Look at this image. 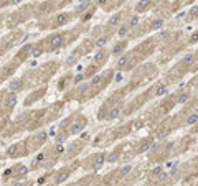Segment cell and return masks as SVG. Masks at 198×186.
Masks as SVG:
<instances>
[{
	"label": "cell",
	"mask_w": 198,
	"mask_h": 186,
	"mask_svg": "<svg viewBox=\"0 0 198 186\" xmlns=\"http://www.w3.org/2000/svg\"><path fill=\"white\" fill-rule=\"evenodd\" d=\"M5 106L8 107V109H13V107L17 106V94H15V92H10V94H7Z\"/></svg>",
	"instance_id": "2"
},
{
	"label": "cell",
	"mask_w": 198,
	"mask_h": 186,
	"mask_svg": "<svg viewBox=\"0 0 198 186\" xmlns=\"http://www.w3.org/2000/svg\"><path fill=\"white\" fill-rule=\"evenodd\" d=\"M15 186H23V185H15Z\"/></svg>",
	"instance_id": "33"
},
{
	"label": "cell",
	"mask_w": 198,
	"mask_h": 186,
	"mask_svg": "<svg viewBox=\"0 0 198 186\" xmlns=\"http://www.w3.org/2000/svg\"><path fill=\"white\" fill-rule=\"evenodd\" d=\"M127 31H129V27H127V25H122V27H121V30H119V36H124Z\"/></svg>",
	"instance_id": "16"
},
{
	"label": "cell",
	"mask_w": 198,
	"mask_h": 186,
	"mask_svg": "<svg viewBox=\"0 0 198 186\" xmlns=\"http://www.w3.org/2000/svg\"><path fill=\"white\" fill-rule=\"evenodd\" d=\"M102 163H104V155H99L98 158H96V161H94V170L101 168V166H102Z\"/></svg>",
	"instance_id": "11"
},
{
	"label": "cell",
	"mask_w": 198,
	"mask_h": 186,
	"mask_svg": "<svg viewBox=\"0 0 198 186\" xmlns=\"http://www.w3.org/2000/svg\"><path fill=\"white\" fill-rule=\"evenodd\" d=\"M46 137H48V135H46V132H40L38 133V140H40V142H45Z\"/></svg>",
	"instance_id": "21"
},
{
	"label": "cell",
	"mask_w": 198,
	"mask_h": 186,
	"mask_svg": "<svg viewBox=\"0 0 198 186\" xmlns=\"http://www.w3.org/2000/svg\"><path fill=\"white\" fill-rule=\"evenodd\" d=\"M12 171H13V168H8V170H5V178H8V176H12Z\"/></svg>",
	"instance_id": "27"
},
{
	"label": "cell",
	"mask_w": 198,
	"mask_h": 186,
	"mask_svg": "<svg viewBox=\"0 0 198 186\" xmlns=\"http://www.w3.org/2000/svg\"><path fill=\"white\" fill-rule=\"evenodd\" d=\"M83 127H84V120H73V124L71 127H69V133H78L83 130Z\"/></svg>",
	"instance_id": "1"
},
{
	"label": "cell",
	"mask_w": 198,
	"mask_h": 186,
	"mask_svg": "<svg viewBox=\"0 0 198 186\" xmlns=\"http://www.w3.org/2000/svg\"><path fill=\"white\" fill-rule=\"evenodd\" d=\"M66 21H68V17H66V13L59 15L58 18H56V23H58V25H63V23H66Z\"/></svg>",
	"instance_id": "15"
},
{
	"label": "cell",
	"mask_w": 198,
	"mask_h": 186,
	"mask_svg": "<svg viewBox=\"0 0 198 186\" xmlns=\"http://www.w3.org/2000/svg\"><path fill=\"white\" fill-rule=\"evenodd\" d=\"M168 92V89H167V86H158L157 87V91H155V96H165V94Z\"/></svg>",
	"instance_id": "10"
},
{
	"label": "cell",
	"mask_w": 198,
	"mask_h": 186,
	"mask_svg": "<svg viewBox=\"0 0 198 186\" xmlns=\"http://www.w3.org/2000/svg\"><path fill=\"white\" fill-rule=\"evenodd\" d=\"M99 81H101V78H99V76H96V78L92 79V86H98V84H99Z\"/></svg>",
	"instance_id": "28"
},
{
	"label": "cell",
	"mask_w": 198,
	"mask_h": 186,
	"mask_svg": "<svg viewBox=\"0 0 198 186\" xmlns=\"http://www.w3.org/2000/svg\"><path fill=\"white\" fill-rule=\"evenodd\" d=\"M167 176H168V175H167L165 171H160L157 175V179H158V181H164V179H167Z\"/></svg>",
	"instance_id": "20"
},
{
	"label": "cell",
	"mask_w": 198,
	"mask_h": 186,
	"mask_svg": "<svg viewBox=\"0 0 198 186\" xmlns=\"http://www.w3.org/2000/svg\"><path fill=\"white\" fill-rule=\"evenodd\" d=\"M124 48H125V41H121L119 45H116V46L112 48V54H119Z\"/></svg>",
	"instance_id": "9"
},
{
	"label": "cell",
	"mask_w": 198,
	"mask_h": 186,
	"mask_svg": "<svg viewBox=\"0 0 198 186\" xmlns=\"http://www.w3.org/2000/svg\"><path fill=\"white\" fill-rule=\"evenodd\" d=\"M50 45H51L53 50H56V48H59L61 45H63V38H61L59 35H56V36H53L51 38V43H50Z\"/></svg>",
	"instance_id": "5"
},
{
	"label": "cell",
	"mask_w": 198,
	"mask_h": 186,
	"mask_svg": "<svg viewBox=\"0 0 198 186\" xmlns=\"http://www.w3.org/2000/svg\"><path fill=\"white\" fill-rule=\"evenodd\" d=\"M119 110H121L119 107H116L114 110H111V114H109V119H116V117L119 115Z\"/></svg>",
	"instance_id": "17"
},
{
	"label": "cell",
	"mask_w": 198,
	"mask_h": 186,
	"mask_svg": "<svg viewBox=\"0 0 198 186\" xmlns=\"http://www.w3.org/2000/svg\"><path fill=\"white\" fill-rule=\"evenodd\" d=\"M20 0H12V3H18Z\"/></svg>",
	"instance_id": "32"
},
{
	"label": "cell",
	"mask_w": 198,
	"mask_h": 186,
	"mask_svg": "<svg viewBox=\"0 0 198 186\" xmlns=\"http://www.w3.org/2000/svg\"><path fill=\"white\" fill-rule=\"evenodd\" d=\"M107 161H117V153H111Z\"/></svg>",
	"instance_id": "24"
},
{
	"label": "cell",
	"mask_w": 198,
	"mask_h": 186,
	"mask_svg": "<svg viewBox=\"0 0 198 186\" xmlns=\"http://www.w3.org/2000/svg\"><path fill=\"white\" fill-rule=\"evenodd\" d=\"M129 64V56L127 54H124V56H121L117 61V69H124L125 66Z\"/></svg>",
	"instance_id": "6"
},
{
	"label": "cell",
	"mask_w": 198,
	"mask_h": 186,
	"mask_svg": "<svg viewBox=\"0 0 198 186\" xmlns=\"http://www.w3.org/2000/svg\"><path fill=\"white\" fill-rule=\"evenodd\" d=\"M106 2H107V0H98V3H101V5H104Z\"/></svg>",
	"instance_id": "31"
},
{
	"label": "cell",
	"mask_w": 198,
	"mask_h": 186,
	"mask_svg": "<svg viewBox=\"0 0 198 186\" xmlns=\"http://www.w3.org/2000/svg\"><path fill=\"white\" fill-rule=\"evenodd\" d=\"M22 86H23V84H22L20 79H13L12 82H10V89H12V91H18V89H22Z\"/></svg>",
	"instance_id": "8"
},
{
	"label": "cell",
	"mask_w": 198,
	"mask_h": 186,
	"mask_svg": "<svg viewBox=\"0 0 198 186\" xmlns=\"http://www.w3.org/2000/svg\"><path fill=\"white\" fill-rule=\"evenodd\" d=\"M198 41V31H195V33L190 36V43H197Z\"/></svg>",
	"instance_id": "22"
},
{
	"label": "cell",
	"mask_w": 198,
	"mask_h": 186,
	"mask_svg": "<svg viewBox=\"0 0 198 186\" xmlns=\"http://www.w3.org/2000/svg\"><path fill=\"white\" fill-rule=\"evenodd\" d=\"M17 171H18V176H25L28 170H26L25 166H18V168H17Z\"/></svg>",
	"instance_id": "18"
},
{
	"label": "cell",
	"mask_w": 198,
	"mask_h": 186,
	"mask_svg": "<svg viewBox=\"0 0 198 186\" xmlns=\"http://www.w3.org/2000/svg\"><path fill=\"white\" fill-rule=\"evenodd\" d=\"M198 122V114H193V115H188V119H187V124H197Z\"/></svg>",
	"instance_id": "14"
},
{
	"label": "cell",
	"mask_w": 198,
	"mask_h": 186,
	"mask_svg": "<svg viewBox=\"0 0 198 186\" xmlns=\"http://www.w3.org/2000/svg\"><path fill=\"white\" fill-rule=\"evenodd\" d=\"M96 45H98V46H104V45H106V38H104V36H102V38H98Z\"/></svg>",
	"instance_id": "23"
},
{
	"label": "cell",
	"mask_w": 198,
	"mask_h": 186,
	"mask_svg": "<svg viewBox=\"0 0 198 186\" xmlns=\"http://www.w3.org/2000/svg\"><path fill=\"white\" fill-rule=\"evenodd\" d=\"M121 171H122V173H127V171H131V166H125V168H122Z\"/></svg>",
	"instance_id": "30"
},
{
	"label": "cell",
	"mask_w": 198,
	"mask_h": 186,
	"mask_svg": "<svg viewBox=\"0 0 198 186\" xmlns=\"http://www.w3.org/2000/svg\"><path fill=\"white\" fill-rule=\"evenodd\" d=\"M83 78H84V74H78V76H76V78L73 79V82H76V84H78V82H79L81 79H83Z\"/></svg>",
	"instance_id": "25"
},
{
	"label": "cell",
	"mask_w": 198,
	"mask_h": 186,
	"mask_svg": "<svg viewBox=\"0 0 198 186\" xmlns=\"http://www.w3.org/2000/svg\"><path fill=\"white\" fill-rule=\"evenodd\" d=\"M193 61H195V56H193V54H187L183 60H182V64H191Z\"/></svg>",
	"instance_id": "13"
},
{
	"label": "cell",
	"mask_w": 198,
	"mask_h": 186,
	"mask_svg": "<svg viewBox=\"0 0 198 186\" xmlns=\"http://www.w3.org/2000/svg\"><path fill=\"white\" fill-rule=\"evenodd\" d=\"M137 25H139V15H134V17L131 18V21H129V25H127V27H129V28H135Z\"/></svg>",
	"instance_id": "12"
},
{
	"label": "cell",
	"mask_w": 198,
	"mask_h": 186,
	"mask_svg": "<svg viewBox=\"0 0 198 186\" xmlns=\"http://www.w3.org/2000/svg\"><path fill=\"white\" fill-rule=\"evenodd\" d=\"M185 100H187V96H185V94H183V96H182V97H180V99H178V102H180V104H182V102H185Z\"/></svg>",
	"instance_id": "29"
},
{
	"label": "cell",
	"mask_w": 198,
	"mask_h": 186,
	"mask_svg": "<svg viewBox=\"0 0 198 186\" xmlns=\"http://www.w3.org/2000/svg\"><path fill=\"white\" fill-rule=\"evenodd\" d=\"M162 27H164V20H162V18H155V20L150 21V28L152 30H160Z\"/></svg>",
	"instance_id": "7"
},
{
	"label": "cell",
	"mask_w": 198,
	"mask_h": 186,
	"mask_svg": "<svg viewBox=\"0 0 198 186\" xmlns=\"http://www.w3.org/2000/svg\"><path fill=\"white\" fill-rule=\"evenodd\" d=\"M160 171H162V168H160V166H157V168H154V170H152V175H154V176H157Z\"/></svg>",
	"instance_id": "26"
},
{
	"label": "cell",
	"mask_w": 198,
	"mask_h": 186,
	"mask_svg": "<svg viewBox=\"0 0 198 186\" xmlns=\"http://www.w3.org/2000/svg\"><path fill=\"white\" fill-rule=\"evenodd\" d=\"M150 3H152L150 0H140V2L137 3V7H135V8H137V12H145L147 8L150 7Z\"/></svg>",
	"instance_id": "4"
},
{
	"label": "cell",
	"mask_w": 198,
	"mask_h": 186,
	"mask_svg": "<svg viewBox=\"0 0 198 186\" xmlns=\"http://www.w3.org/2000/svg\"><path fill=\"white\" fill-rule=\"evenodd\" d=\"M20 147H22L20 143H13L12 147H8V148H7V157H17Z\"/></svg>",
	"instance_id": "3"
},
{
	"label": "cell",
	"mask_w": 198,
	"mask_h": 186,
	"mask_svg": "<svg viewBox=\"0 0 198 186\" xmlns=\"http://www.w3.org/2000/svg\"><path fill=\"white\" fill-rule=\"evenodd\" d=\"M188 15H190L191 18H195V17H198V7H193L190 10V12H188Z\"/></svg>",
	"instance_id": "19"
}]
</instances>
